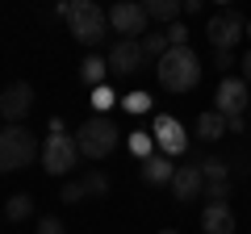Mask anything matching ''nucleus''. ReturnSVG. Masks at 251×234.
I'll return each instance as SVG.
<instances>
[{
    "label": "nucleus",
    "instance_id": "obj_1",
    "mask_svg": "<svg viewBox=\"0 0 251 234\" xmlns=\"http://www.w3.org/2000/svg\"><path fill=\"white\" fill-rule=\"evenodd\" d=\"M59 17H67L75 42H84V46H100V42H105L109 13L100 9L97 0H63V4H59Z\"/></svg>",
    "mask_w": 251,
    "mask_h": 234
},
{
    "label": "nucleus",
    "instance_id": "obj_2",
    "mask_svg": "<svg viewBox=\"0 0 251 234\" xmlns=\"http://www.w3.org/2000/svg\"><path fill=\"white\" fill-rule=\"evenodd\" d=\"M155 71H159V84L168 92H193L201 84V59L193 46H172Z\"/></svg>",
    "mask_w": 251,
    "mask_h": 234
},
{
    "label": "nucleus",
    "instance_id": "obj_3",
    "mask_svg": "<svg viewBox=\"0 0 251 234\" xmlns=\"http://www.w3.org/2000/svg\"><path fill=\"white\" fill-rule=\"evenodd\" d=\"M42 171L46 176H67V171L80 163V146H75V134H67L59 117H50V130H46V142H42Z\"/></svg>",
    "mask_w": 251,
    "mask_h": 234
},
{
    "label": "nucleus",
    "instance_id": "obj_4",
    "mask_svg": "<svg viewBox=\"0 0 251 234\" xmlns=\"http://www.w3.org/2000/svg\"><path fill=\"white\" fill-rule=\"evenodd\" d=\"M34 159H42V142L25 126H4L0 130V171H21Z\"/></svg>",
    "mask_w": 251,
    "mask_h": 234
},
{
    "label": "nucleus",
    "instance_id": "obj_5",
    "mask_svg": "<svg viewBox=\"0 0 251 234\" xmlns=\"http://www.w3.org/2000/svg\"><path fill=\"white\" fill-rule=\"evenodd\" d=\"M75 146H80L84 159H109V155L117 151V126H113V117H105V113L88 117V121L75 130Z\"/></svg>",
    "mask_w": 251,
    "mask_h": 234
},
{
    "label": "nucleus",
    "instance_id": "obj_6",
    "mask_svg": "<svg viewBox=\"0 0 251 234\" xmlns=\"http://www.w3.org/2000/svg\"><path fill=\"white\" fill-rule=\"evenodd\" d=\"M147 9L138 4V0H113L109 4V29H113L117 38H134V42H143L147 38Z\"/></svg>",
    "mask_w": 251,
    "mask_h": 234
},
{
    "label": "nucleus",
    "instance_id": "obj_7",
    "mask_svg": "<svg viewBox=\"0 0 251 234\" xmlns=\"http://www.w3.org/2000/svg\"><path fill=\"white\" fill-rule=\"evenodd\" d=\"M205 34H209V42H214V50H234L239 38H247V21H243L234 9H222V13L209 17Z\"/></svg>",
    "mask_w": 251,
    "mask_h": 234
},
{
    "label": "nucleus",
    "instance_id": "obj_8",
    "mask_svg": "<svg viewBox=\"0 0 251 234\" xmlns=\"http://www.w3.org/2000/svg\"><path fill=\"white\" fill-rule=\"evenodd\" d=\"M247 105H251V84L243 80V75H222L218 96H214V109L222 117H239V113H247Z\"/></svg>",
    "mask_w": 251,
    "mask_h": 234
},
{
    "label": "nucleus",
    "instance_id": "obj_9",
    "mask_svg": "<svg viewBox=\"0 0 251 234\" xmlns=\"http://www.w3.org/2000/svg\"><path fill=\"white\" fill-rule=\"evenodd\" d=\"M109 71L113 75H134L147 67V54H143V42H134V38H117L113 46H109Z\"/></svg>",
    "mask_w": 251,
    "mask_h": 234
},
{
    "label": "nucleus",
    "instance_id": "obj_10",
    "mask_svg": "<svg viewBox=\"0 0 251 234\" xmlns=\"http://www.w3.org/2000/svg\"><path fill=\"white\" fill-rule=\"evenodd\" d=\"M29 109H34V88L29 84H9V88L0 92V117L9 121V126H21L29 117Z\"/></svg>",
    "mask_w": 251,
    "mask_h": 234
},
{
    "label": "nucleus",
    "instance_id": "obj_11",
    "mask_svg": "<svg viewBox=\"0 0 251 234\" xmlns=\"http://www.w3.org/2000/svg\"><path fill=\"white\" fill-rule=\"evenodd\" d=\"M172 197L180 201V205H188V201H197V197H205V171L193 163V167H176V176H172Z\"/></svg>",
    "mask_w": 251,
    "mask_h": 234
},
{
    "label": "nucleus",
    "instance_id": "obj_12",
    "mask_svg": "<svg viewBox=\"0 0 251 234\" xmlns=\"http://www.w3.org/2000/svg\"><path fill=\"white\" fill-rule=\"evenodd\" d=\"M155 146H159L163 155H184L188 151V134H184V126H180L176 117H155Z\"/></svg>",
    "mask_w": 251,
    "mask_h": 234
},
{
    "label": "nucleus",
    "instance_id": "obj_13",
    "mask_svg": "<svg viewBox=\"0 0 251 234\" xmlns=\"http://www.w3.org/2000/svg\"><path fill=\"white\" fill-rule=\"evenodd\" d=\"M201 230L205 234H234V213L226 201H205L201 209Z\"/></svg>",
    "mask_w": 251,
    "mask_h": 234
},
{
    "label": "nucleus",
    "instance_id": "obj_14",
    "mask_svg": "<svg viewBox=\"0 0 251 234\" xmlns=\"http://www.w3.org/2000/svg\"><path fill=\"white\" fill-rule=\"evenodd\" d=\"M138 167H143V180H147V184H172V176H176L172 155H159V151H155L151 159H143Z\"/></svg>",
    "mask_w": 251,
    "mask_h": 234
},
{
    "label": "nucleus",
    "instance_id": "obj_15",
    "mask_svg": "<svg viewBox=\"0 0 251 234\" xmlns=\"http://www.w3.org/2000/svg\"><path fill=\"white\" fill-rule=\"evenodd\" d=\"M147 9V17L159 21V25H172V21H180V13H184V0H138Z\"/></svg>",
    "mask_w": 251,
    "mask_h": 234
},
{
    "label": "nucleus",
    "instance_id": "obj_16",
    "mask_svg": "<svg viewBox=\"0 0 251 234\" xmlns=\"http://www.w3.org/2000/svg\"><path fill=\"white\" fill-rule=\"evenodd\" d=\"M222 134H230V130H226V117L218 113V109H209V113L197 117V138L201 142H218Z\"/></svg>",
    "mask_w": 251,
    "mask_h": 234
},
{
    "label": "nucleus",
    "instance_id": "obj_17",
    "mask_svg": "<svg viewBox=\"0 0 251 234\" xmlns=\"http://www.w3.org/2000/svg\"><path fill=\"white\" fill-rule=\"evenodd\" d=\"M105 75H113L109 71V59H97V54H88L80 63V80L88 84V88H105Z\"/></svg>",
    "mask_w": 251,
    "mask_h": 234
},
{
    "label": "nucleus",
    "instance_id": "obj_18",
    "mask_svg": "<svg viewBox=\"0 0 251 234\" xmlns=\"http://www.w3.org/2000/svg\"><path fill=\"white\" fill-rule=\"evenodd\" d=\"M29 213H34V197H29V192H13L9 205H4V217H9V222H25Z\"/></svg>",
    "mask_w": 251,
    "mask_h": 234
},
{
    "label": "nucleus",
    "instance_id": "obj_19",
    "mask_svg": "<svg viewBox=\"0 0 251 234\" xmlns=\"http://www.w3.org/2000/svg\"><path fill=\"white\" fill-rule=\"evenodd\" d=\"M168 50H172L168 34H147V38H143V54H147V59H155V63H159Z\"/></svg>",
    "mask_w": 251,
    "mask_h": 234
},
{
    "label": "nucleus",
    "instance_id": "obj_20",
    "mask_svg": "<svg viewBox=\"0 0 251 234\" xmlns=\"http://www.w3.org/2000/svg\"><path fill=\"white\" fill-rule=\"evenodd\" d=\"M130 151L138 155V163L151 159V155H155V134H147V130H134V134H130Z\"/></svg>",
    "mask_w": 251,
    "mask_h": 234
},
{
    "label": "nucleus",
    "instance_id": "obj_21",
    "mask_svg": "<svg viewBox=\"0 0 251 234\" xmlns=\"http://www.w3.org/2000/svg\"><path fill=\"white\" fill-rule=\"evenodd\" d=\"M197 167L205 171V180H230V167H226V159H218V155H209V159H201Z\"/></svg>",
    "mask_w": 251,
    "mask_h": 234
},
{
    "label": "nucleus",
    "instance_id": "obj_22",
    "mask_svg": "<svg viewBox=\"0 0 251 234\" xmlns=\"http://www.w3.org/2000/svg\"><path fill=\"white\" fill-rule=\"evenodd\" d=\"M84 188H88V197H105V192H109V176L92 167L88 176H84Z\"/></svg>",
    "mask_w": 251,
    "mask_h": 234
},
{
    "label": "nucleus",
    "instance_id": "obj_23",
    "mask_svg": "<svg viewBox=\"0 0 251 234\" xmlns=\"http://www.w3.org/2000/svg\"><path fill=\"white\" fill-rule=\"evenodd\" d=\"M84 197H88L84 180H72V184H63V192H59V201H63V205H80Z\"/></svg>",
    "mask_w": 251,
    "mask_h": 234
},
{
    "label": "nucleus",
    "instance_id": "obj_24",
    "mask_svg": "<svg viewBox=\"0 0 251 234\" xmlns=\"http://www.w3.org/2000/svg\"><path fill=\"white\" fill-rule=\"evenodd\" d=\"M205 201H230V180H205Z\"/></svg>",
    "mask_w": 251,
    "mask_h": 234
},
{
    "label": "nucleus",
    "instance_id": "obj_25",
    "mask_svg": "<svg viewBox=\"0 0 251 234\" xmlns=\"http://www.w3.org/2000/svg\"><path fill=\"white\" fill-rule=\"evenodd\" d=\"M122 105L130 109V113H147V109H151V96H147V92H130Z\"/></svg>",
    "mask_w": 251,
    "mask_h": 234
},
{
    "label": "nucleus",
    "instance_id": "obj_26",
    "mask_svg": "<svg viewBox=\"0 0 251 234\" xmlns=\"http://www.w3.org/2000/svg\"><path fill=\"white\" fill-rule=\"evenodd\" d=\"M163 34H168V42H172V46H188V29L180 25V21H172V25L163 29Z\"/></svg>",
    "mask_w": 251,
    "mask_h": 234
},
{
    "label": "nucleus",
    "instance_id": "obj_27",
    "mask_svg": "<svg viewBox=\"0 0 251 234\" xmlns=\"http://www.w3.org/2000/svg\"><path fill=\"white\" fill-rule=\"evenodd\" d=\"M214 63L222 71H230V67H239V59H234V50H214Z\"/></svg>",
    "mask_w": 251,
    "mask_h": 234
},
{
    "label": "nucleus",
    "instance_id": "obj_28",
    "mask_svg": "<svg viewBox=\"0 0 251 234\" xmlns=\"http://www.w3.org/2000/svg\"><path fill=\"white\" fill-rule=\"evenodd\" d=\"M38 234H67V230H63L59 217H42V222H38Z\"/></svg>",
    "mask_w": 251,
    "mask_h": 234
},
{
    "label": "nucleus",
    "instance_id": "obj_29",
    "mask_svg": "<svg viewBox=\"0 0 251 234\" xmlns=\"http://www.w3.org/2000/svg\"><path fill=\"white\" fill-rule=\"evenodd\" d=\"M92 105H97V109H109V105H113V92H109V88H97V96H92Z\"/></svg>",
    "mask_w": 251,
    "mask_h": 234
},
{
    "label": "nucleus",
    "instance_id": "obj_30",
    "mask_svg": "<svg viewBox=\"0 0 251 234\" xmlns=\"http://www.w3.org/2000/svg\"><path fill=\"white\" fill-rule=\"evenodd\" d=\"M243 126H247V113H239V117H226V130H230V134H243Z\"/></svg>",
    "mask_w": 251,
    "mask_h": 234
},
{
    "label": "nucleus",
    "instance_id": "obj_31",
    "mask_svg": "<svg viewBox=\"0 0 251 234\" xmlns=\"http://www.w3.org/2000/svg\"><path fill=\"white\" fill-rule=\"evenodd\" d=\"M239 67H243V80L251 84V50H247V54H243V59H239Z\"/></svg>",
    "mask_w": 251,
    "mask_h": 234
},
{
    "label": "nucleus",
    "instance_id": "obj_32",
    "mask_svg": "<svg viewBox=\"0 0 251 234\" xmlns=\"http://www.w3.org/2000/svg\"><path fill=\"white\" fill-rule=\"evenodd\" d=\"M201 4H205V0H184V9H188V13H201Z\"/></svg>",
    "mask_w": 251,
    "mask_h": 234
},
{
    "label": "nucleus",
    "instance_id": "obj_33",
    "mask_svg": "<svg viewBox=\"0 0 251 234\" xmlns=\"http://www.w3.org/2000/svg\"><path fill=\"white\" fill-rule=\"evenodd\" d=\"M159 234H180V230H159Z\"/></svg>",
    "mask_w": 251,
    "mask_h": 234
},
{
    "label": "nucleus",
    "instance_id": "obj_34",
    "mask_svg": "<svg viewBox=\"0 0 251 234\" xmlns=\"http://www.w3.org/2000/svg\"><path fill=\"white\" fill-rule=\"evenodd\" d=\"M247 38H251V21H247Z\"/></svg>",
    "mask_w": 251,
    "mask_h": 234
},
{
    "label": "nucleus",
    "instance_id": "obj_35",
    "mask_svg": "<svg viewBox=\"0 0 251 234\" xmlns=\"http://www.w3.org/2000/svg\"><path fill=\"white\" fill-rule=\"evenodd\" d=\"M247 117H251V105H247Z\"/></svg>",
    "mask_w": 251,
    "mask_h": 234
},
{
    "label": "nucleus",
    "instance_id": "obj_36",
    "mask_svg": "<svg viewBox=\"0 0 251 234\" xmlns=\"http://www.w3.org/2000/svg\"><path fill=\"white\" fill-rule=\"evenodd\" d=\"M218 4H226V0H218Z\"/></svg>",
    "mask_w": 251,
    "mask_h": 234
}]
</instances>
